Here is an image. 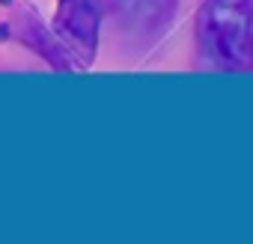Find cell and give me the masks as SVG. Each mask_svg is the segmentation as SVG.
<instances>
[{
	"mask_svg": "<svg viewBox=\"0 0 253 244\" xmlns=\"http://www.w3.org/2000/svg\"><path fill=\"white\" fill-rule=\"evenodd\" d=\"M197 45L220 72H253V0H200Z\"/></svg>",
	"mask_w": 253,
	"mask_h": 244,
	"instance_id": "cell-1",
	"label": "cell"
},
{
	"mask_svg": "<svg viewBox=\"0 0 253 244\" xmlns=\"http://www.w3.org/2000/svg\"><path fill=\"white\" fill-rule=\"evenodd\" d=\"M116 33L131 48L158 45L179 12V0H107Z\"/></svg>",
	"mask_w": 253,
	"mask_h": 244,
	"instance_id": "cell-2",
	"label": "cell"
},
{
	"mask_svg": "<svg viewBox=\"0 0 253 244\" xmlns=\"http://www.w3.org/2000/svg\"><path fill=\"white\" fill-rule=\"evenodd\" d=\"M51 30L66 45V51L78 69L92 66L95 54H98V30H101L98 0H57Z\"/></svg>",
	"mask_w": 253,
	"mask_h": 244,
	"instance_id": "cell-3",
	"label": "cell"
},
{
	"mask_svg": "<svg viewBox=\"0 0 253 244\" xmlns=\"http://www.w3.org/2000/svg\"><path fill=\"white\" fill-rule=\"evenodd\" d=\"M18 39L27 42L36 54H42L54 69H63V72H75V69H78L75 60L69 57L66 45L57 39L54 30H48V27L42 24V18H39L33 9H24V18L18 21Z\"/></svg>",
	"mask_w": 253,
	"mask_h": 244,
	"instance_id": "cell-4",
	"label": "cell"
}]
</instances>
